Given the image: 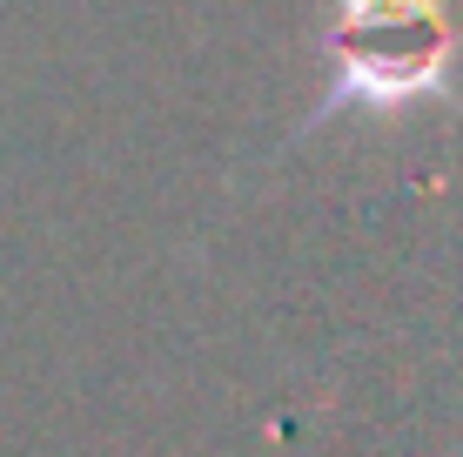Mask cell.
<instances>
[{"label":"cell","mask_w":463,"mask_h":457,"mask_svg":"<svg viewBox=\"0 0 463 457\" xmlns=\"http://www.w3.org/2000/svg\"><path fill=\"white\" fill-rule=\"evenodd\" d=\"M329 54H336V81L309 108L302 129L336 121L343 108L403 115L417 101H443L463 34L443 0H336Z\"/></svg>","instance_id":"1"}]
</instances>
